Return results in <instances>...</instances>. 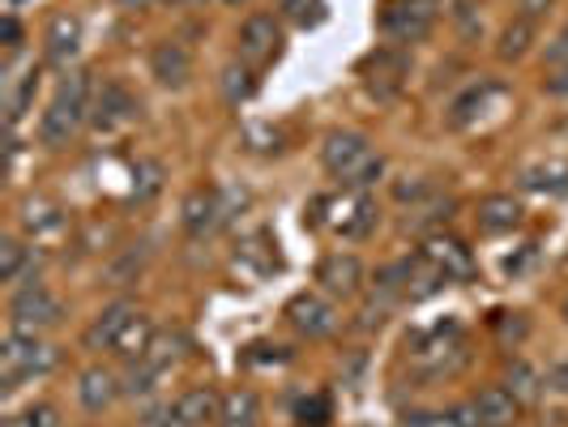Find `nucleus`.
I'll use <instances>...</instances> for the list:
<instances>
[{
	"label": "nucleus",
	"mask_w": 568,
	"mask_h": 427,
	"mask_svg": "<svg viewBox=\"0 0 568 427\" xmlns=\"http://www.w3.org/2000/svg\"><path fill=\"white\" fill-rule=\"evenodd\" d=\"M57 364V355H52V346H43L39 334H22V329H13L9 338H4V350H0V368H4V389H18L27 376H39V372H48Z\"/></svg>",
	"instance_id": "7ed1b4c3"
},
{
	"label": "nucleus",
	"mask_w": 568,
	"mask_h": 427,
	"mask_svg": "<svg viewBox=\"0 0 568 427\" xmlns=\"http://www.w3.org/2000/svg\"><path fill=\"white\" fill-rule=\"evenodd\" d=\"M316 283H321L325 295L351 299V295H359V286H364V261H359L355 253L325 256V261L316 265Z\"/></svg>",
	"instance_id": "1a4fd4ad"
},
{
	"label": "nucleus",
	"mask_w": 568,
	"mask_h": 427,
	"mask_svg": "<svg viewBox=\"0 0 568 427\" xmlns=\"http://www.w3.org/2000/svg\"><path fill=\"white\" fill-rule=\"evenodd\" d=\"M530 43H535V18H513L509 27H505V34H500V60H521L526 52H530Z\"/></svg>",
	"instance_id": "412c9836"
},
{
	"label": "nucleus",
	"mask_w": 568,
	"mask_h": 427,
	"mask_svg": "<svg viewBox=\"0 0 568 427\" xmlns=\"http://www.w3.org/2000/svg\"><path fill=\"white\" fill-rule=\"evenodd\" d=\"M424 261L445 278V283H454V278H466L470 274V253L457 244V240H427V248H424Z\"/></svg>",
	"instance_id": "a211bd4d"
},
{
	"label": "nucleus",
	"mask_w": 568,
	"mask_h": 427,
	"mask_svg": "<svg viewBox=\"0 0 568 427\" xmlns=\"http://www.w3.org/2000/svg\"><path fill=\"white\" fill-rule=\"evenodd\" d=\"M159 189H163V167H159V163H150V159H142V163L133 167V193L145 201V197H154Z\"/></svg>",
	"instance_id": "cd10ccee"
},
{
	"label": "nucleus",
	"mask_w": 568,
	"mask_h": 427,
	"mask_svg": "<svg viewBox=\"0 0 568 427\" xmlns=\"http://www.w3.org/2000/svg\"><path fill=\"white\" fill-rule=\"evenodd\" d=\"M4 427H57V410L52 406H30L22 415L4 419Z\"/></svg>",
	"instance_id": "7c9ffc66"
},
{
	"label": "nucleus",
	"mask_w": 568,
	"mask_h": 427,
	"mask_svg": "<svg viewBox=\"0 0 568 427\" xmlns=\"http://www.w3.org/2000/svg\"><path fill=\"white\" fill-rule=\"evenodd\" d=\"M253 90H256L253 64H227V69H223V94H227L231 108H240V103H244Z\"/></svg>",
	"instance_id": "5701e85b"
},
{
	"label": "nucleus",
	"mask_w": 568,
	"mask_h": 427,
	"mask_svg": "<svg viewBox=\"0 0 568 427\" xmlns=\"http://www.w3.org/2000/svg\"><path fill=\"white\" fill-rule=\"evenodd\" d=\"M286 321H291V325H295L304 338H325V334H334L338 313H334V304H329L325 295L304 291V295H295V299L286 304Z\"/></svg>",
	"instance_id": "6e6552de"
},
{
	"label": "nucleus",
	"mask_w": 568,
	"mask_h": 427,
	"mask_svg": "<svg viewBox=\"0 0 568 427\" xmlns=\"http://www.w3.org/2000/svg\"><path fill=\"white\" fill-rule=\"evenodd\" d=\"M283 18L295 27H316L325 18V4L321 0H283Z\"/></svg>",
	"instance_id": "bb28decb"
},
{
	"label": "nucleus",
	"mask_w": 568,
	"mask_h": 427,
	"mask_svg": "<svg viewBox=\"0 0 568 427\" xmlns=\"http://www.w3.org/2000/svg\"><path fill=\"white\" fill-rule=\"evenodd\" d=\"M175 410H180V419L189 427H210L219 424V415H223V398L210 385H197V389H184L175 398Z\"/></svg>",
	"instance_id": "f3484780"
},
{
	"label": "nucleus",
	"mask_w": 568,
	"mask_h": 427,
	"mask_svg": "<svg viewBox=\"0 0 568 427\" xmlns=\"http://www.w3.org/2000/svg\"><path fill=\"white\" fill-rule=\"evenodd\" d=\"M565 321H568V295H565Z\"/></svg>",
	"instance_id": "4c0bfd02"
},
{
	"label": "nucleus",
	"mask_w": 568,
	"mask_h": 427,
	"mask_svg": "<svg viewBox=\"0 0 568 427\" xmlns=\"http://www.w3.org/2000/svg\"><path fill=\"white\" fill-rule=\"evenodd\" d=\"M60 316H64L60 299L39 283L18 286L13 299H9V321H13V329H22V334H43V329L60 325Z\"/></svg>",
	"instance_id": "39448f33"
},
{
	"label": "nucleus",
	"mask_w": 568,
	"mask_h": 427,
	"mask_svg": "<svg viewBox=\"0 0 568 427\" xmlns=\"http://www.w3.org/2000/svg\"><path fill=\"white\" fill-rule=\"evenodd\" d=\"M30 248L18 240V235H9L4 244H0V283H18V274H22V265H27Z\"/></svg>",
	"instance_id": "393cba45"
},
{
	"label": "nucleus",
	"mask_w": 568,
	"mask_h": 427,
	"mask_svg": "<svg viewBox=\"0 0 568 427\" xmlns=\"http://www.w3.org/2000/svg\"><path fill=\"white\" fill-rule=\"evenodd\" d=\"M334 227H338L346 240H364V235L376 227V205H372L368 197H355L351 205H346V214H342Z\"/></svg>",
	"instance_id": "4be33fe9"
},
{
	"label": "nucleus",
	"mask_w": 568,
	"mask_h": 427,
	"mask_svg": "<svg viewBox=\"0 0 568 427\" xmlns=\"http://www.w3.org/2000/svg\"><path fill=\"white\" fill-rule=\"evenodd\" d=\"M94 73L90 69H73V73H64V82L57 85V94H52V103H48V112L39 120V142L60 150V145H69L78 133H82V124L90 120L94 112Z\"/></svg>",
	"instance_id": "f257e3e1"
},
{
	"label": "nucleus",
	"mask_w": 568,
	"mask_h": 427,
	"mask_svg": "<svg viewBox=\"0 0 568 427\" xmlns=\"http://www.w3.org/2000/svg\"><path fill=\"white\" fill-rule=\"evenodd\" d=\"M359 78L376 99H398L406 78H410V57L402 48H376L372 57H364Z\"/></svg>",
	"instance_id": "423d86ee"
},
{
	"label": "nucleus",
	"mask_w": 568,
	"mask_h": 427,
	"mask_svg": "<svg viewBox=\"0 0 568 427\" xmlns=\"http://www.w3.org/2000/svg\"><path fill=\"white\" fill-rule=\"evenodd\" d=\"M509 385H513V398H517V401L539 398V376L526 368V364H513V368H509Z\"/></svg>",
	"instance_id": "c756f323"
},
{
	"label": "nucleus",
	"mask_w": 568,
	"mask_h": 427,
	"mask_svg": "<svg viewBox=\"0 0 568 427\" xmlns=\"http://www.w3.org/2000/svg\"><path fill=\"white\" fill-rule=\"evenodd\" d=\"M278 48H283V27L274 22V13H253L244 27H240V57L244 64H270V60L278 57Z\"/></svg>",
	"instance_id": "0eeeda50"
},
{
	"label": "nucleus",
	"mask_w": 568,
	"mask_h": 427,
	"mask_svg": "<svg viewBox=\"0 0 568 427\" xmlns=\"http://www.w3.org/2000/svg\"><path fill=\"white\" fill-rule=\"evenodd\" d=\"M547 64H551V69H568V30L547 48Z\"/></svg>",
	"instance_id": "72a5a7b5"
},
{
	"label": "nucleus",
	"mask_w": 568,
	"mask_h": 427,
	"mask_svg": "<svg viewBox=\"0 0 568 427\" xmlns=\"http://www.w3.org/2000/svg\"><path fill=\"white\" fill-rule=\"evenodd\" d=\"M223 4H244V0H223Z\"/></svg>",
	"instance_id": "e433bc0d"
},
{
	"label": "nucleus",
	"mask_w": 568,
	"mask_h": 427,
	"mask_svg": "<svg viewBox=\"0 0 568 427\" xmlns=\"http://www.w3.org/2000/svg\"><path fill=\"white\" fill-rule=\"evenodd\" d=\"M150 73L159 78V85H168V90H184V85L193 82V57H189V48H184L180 39L154 43V52H150Z\"/></svg>",
	"instance_id": "9d476101"
},
{
	"label": "nucleus",
	"mask_w": 568,
	"mask_h": 427,
	"mask_svg": "<svg viewBox=\"0 0 568 427\" xmlns=\"http://www.w3.org/2000/svg\"><path fill=\"white\" fill-rule=\"evenodd\" d=\"M0 39H4V52H9V57L22 48V22H18L13 13H4V22H0Z\"/></svg>",
	"instance_id": "2f4dec72"
},
{
	"label": "nucleus",
	"mask_w": 568,
	"mask_h": 427,
	"mask_svg": "<svg viewBox=\"0 0 568 427\" xmlns=\"http://www.w3.org/2000/svg\"><path fill=\"white\" fill-rule=\"evenodd\" d=\"M491 90H496V85H491V82L470 85V90H466V94H462V99H457V103H454V115H449V124H466V115H475V112H470V108H484V99H487V94H491Z\"/></svg>",
	"instance_id": "c85d7f7f"
},
{
	"label": "nucleus",
	"mask_w": 568,
	"mask_h": 427,
	"mask_svg": "<svg viewBox=\"0 0 568 427\" xmlns=\"http://www.w3.org/2000/svg\"><path fill=\"white\" fill-rule=\"evenodd\" d=\"M547 4H551V0H526V18H539Z\"/></svg>",
	"instance_id": "c9c22d12"
},
{
	"label": "nucleus",
	"mask_w": 568,
	"mask_h": 427,
	"mask_svg": "<svg viewBox=\"0 0 568 427\" xmlns=\"http://www.w3.org/2000/svg\"><path fill=\"white\" fill-rule=\"evenodd\" d=\"M521 223V201L513 193H491L479 201V227L484 231H513Z\"/></svg>",
	"instance_id": "6ab92c4d"
},
{
	"label": "nucleus",
	"mask_w": 568,
	"mask_h": 427,
	"mask_svg": "<svg viewBox=\"0 0 568 427\" xmlns=\"http://www.w3.org/2000/svg\"><path fill=\"white\" fill-rule=\"evenodd\" d=\"M470 406H475V415H479V424L484 427H513L517 419H521V401L513 398V389H505V385H487V389H479Z\"/></svg>",
	"instance_id": "2eb2a0df"
},
{
	"label": "nucleus",
	"mask_w": 568,
	"mask_h": 427,
	"mask_svg": "<svg viewBox=\"0 0 568 427\" xmlns=\"http://www.w3.org/2000/svg\"><path fill=\"white\" fill-rule=\"evenodd\" d=\"M521 184L535 193H568V167H535L521 175Z\"/></svg>",
	"instance_id": "a878e982"
},
{
	"label": "nucleus",
	"mask_w": 568,
	"mask_h": 427,
	"mask_svg": "<svg viewBox=\"0 0 568 427\" xmlns=\"http://www.w3.org/2000/svg\"><path fill=\"white\" fill-rule=\"evenodd\" d=\"M90 120H94L103 133H115V129H124V124L138 120V103H133V94H129L120 82H103V90L94 94V112H90Z\"/></svg>",
	"instance_id": "f8f14e48"
},
{
	"label": "nucleus",
	"mask_w": 568,
	"mask_h": 427,
	"mask_svg": "<svg viewBox=\"0 0 568 427\" xmlns=\"http://www.w3.org/2000/svg\"><path fill=\"white\" fill-rule=\"evenodd\" d=\"M223 218H227L223 193H214V189H193V193L184 197V227H189V235H205V231L219 227Z\"/></svg>",
	"instance_id": "dca6fc26"
},
{
	"label": "nucleus",
	"mask_w": 568,
	"mask_h": 427,
	"mask_svg": "<svg viewBox=\"0 0 568 427\" xmlns=\"http://www.w3.org/2000/svg\"><path fill=\"white\" fill-rule=\"evenodd\" d=\"M115 398H120V376L112 368H103V364H94V368H85L78 376V401H82L85 415H103V410H112Z\"/></svg>",
	"instance_id": "ddd939ff"
},
{
	"label": "nucleus",
	"mask_w": 568,
	"mask_h": 427,
	"mask_svg": "<svg viewBox=\"0 0 568 427\" xmlns=\"http://www.w3.org/2000/svg\"><path fill=\"white\" fill-rule=\"evenodd\" d=\"M78 48H82V18L78 13H57L48 30H43V57L48 64H69V60L78 57Z\"/></svg>",
	"instance_id": "4468645a"
},
{
	"label": "nucleus",
	"mask_w": 568,
	"mask_h": 427,
	"mask_svg": "<svg viewBox=\"0 0 568 427\" xmlns=\"http://www.w3.org/2000/svg\"><path fill=\"white\" fill-rule=\"evenodd\" d=\"M261 424V398L253 389H231L223 394V415H219V427H256Z\"/></svg>",
	"instance_id": "aec40b11"
},
{
	"label": "nucleus",
	"mask_w": 568,
	"mask_h": 427,
	"mask_svg": "<svg viewBox=\"0 0 568 427\" xmlns=\"http://www.w3.org/2000/svg\"><path fill=\"white\" fill-rule=\"evenodd\" d=\"M115 4H120V9H129V13H142V9H150L154 0H115Z\"/></svg>",
	"instance_id": "f704fd0d"
},
{
	"label": "nucleus",
	"mask_w": 568,
	"mask_h": 427,
	"mask_svg": "<svg viewBox=\"0 0 568 427\" xmlns=\"http://www.w3.org/2000/svg\"><path fill=\"white\" fill-rule=\"evenodd\" d=\"M133 316H138V308H133L129 299L108 304L103 313L85 325L82 346H85V350H115V342L124 338V329H129V321H133Z\"/></svg>",
	"instance_id": "9b49d317"
},
{
	"label": "nucleus",
	"mask_w": 568,
	"mask_h": 427,
	"mask_svg": "<svg viewBox=\"0 0 568 427\" xmlns=\"http://www.w3.org/2000/svg\"><path fill=\"white\" fill-rule=\"evenodd\" d=\"M22 227L30 231V235H43V231H60L64 227V214H60V205H48V201H30L27 214H22Z\"/></svg>",
	"instance_id": "b1692460"
},
{
	"label": "nucleus",
	"mask_w": 568,
	"mask_h": 427,
	"mask_svg": "<svg viewBox=\"0 0 568 427\" xmlns=\"http://www.w3.org/2000/svg\"><path fill=\"white\" fill-rule=\"evenodd\" d=\"M325 419H329V401L325 398H313V401H304V406H300V424L321 427Z\"/></svg>",
	"instance_id": "473e14b6"
},
{
	"label": "nucleus",
	"mask_w": 568,
	"mask_h": 427,
	"mask_svg": "<svg viewBox=\"0 0 568 427\" xmlns=\"http://www.w3.org/2000/svg\"><path fill=\"white\" fill-rule=\"evenodd\" d=\"M436 22V0H385L376 27L389 43H419Z\"/></svg>",
	"instance_id": "20e7f679"
},
{
	"label": "nucleus",
	"mask_w": 568,
	"mask_h": 427,
	"mask_svg": "<svg viewBox=\"0 0 568 427\" xmlns=\"http://www.w3.org/2000/svg\"><path fill=\"white\" fill-rule=\"evenodd\" d=\"M321 163L325 171L342 180V184H351V189H368L381 180V171H385V159L372 150V142L364 133H355V129H338V133H329L325 145H321Z\"/></svg>",
	"instance_id": "f03ea898"
}]
</instances>
